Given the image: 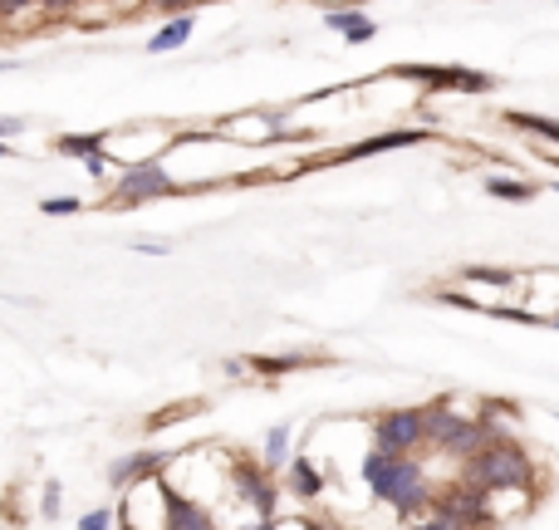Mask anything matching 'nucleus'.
I'll return each instance as SVG.
<instances>
[{
  "label": "nucleus",
  "mask_w": 559,
  "mask_h": 530,
  "mask_svg": "<svg viewBox=\"0 0 559 530\" xmlns=\"http://www.w3.org/2000/svg\"><path fill=\"white\" fill-rule=\"evenodd\" d=\"M461 481L481 491H530L539 486V467L520 442H490L471 461H461Z\"/></svg>",
  "instance_id": "obj_1"
},
{
  "label": "nucleus",
  "mask_w": 559,
  "mask_h": 530,
  "mask_svg": "<svg viewBox=\"0 0 559 530\" xmlns=\"http://www.w3.org/2000/svg\"><path fill=\"white\" fill-rule=\"evenodd\" d=\"M177 192H186V186L177 182V177L167 172L157 157H147V162L118 167V182H113V192H108V202L137 206V202H157V196H177Z\"/></svg>",
  "instance_id": "obj_2"
},
{
  "label": "nucleus",
  "mask_w": 559,
  "mask_h": 530,
  "mask_svg": "<svg viewBox=\"0 0 559 530\" xmlns=\"http://www.w3.org/2000/svg\"><path fill=\"white\" fill-rule=\"evenodd\" d=\"M231 491H235V501H241V506H251V516H260V520H275L280 496H284L280 481H275L260 461L241 457V451L231 457Z\"/></svg>",
  "instance_id": "obj_3"
},
{
  "label": "nucleus",
  "mask_w": 559,
  "mask_h": 530,
  "mask_svg": "<svg viewBox=\"0 0 559 530\" xmlns=\"http://www.w3.org/2000/svg\"><path fill=\"white\" fill-rule=\"evenodd\" d=\"M392 74L422 84L432 94H490L496 79L481 74V69H461V64H392Z\"/></svg>",
  "instance_id": "obj_4"
},
{
  "label": "nucleus",
  "mask_w": 559,
  "mask_h": 530,
  "mask_svg": "<svg viewBox=\"0 0 559 530\" xmlns=\"http://www.w3.org/2000/svg\"><path fill=\"white\" fill-rule=\"evenodd\" d=\"M373 451L388 457H417L422 451V408H388L373 418Z\"/></svg>",
  "instance_id": "obj_5"
},
{
  "label": "nucleus",
  "mask_w": 559,
  "mask_h": 530,
  "mask_svg": "<svg viewBox=\"0 0 559 530\" xmlns=\"http://www.w3.org/2000/svg\"><path fill=\"white\" fill-rule=\"evenodd\" d=\"M388 506L398 510V520H422L432 510V481H427V467H422L417 457H402Z\"/></svg>",
  "instance_id": "obj_6"
},
{
  "label": "nucleus",
  "mask_w": 559,
  "mask_h": 530,
  "mask_svg": "<svg viewBox=\"0 0 559 530\" xmlns=\"http://www.w3.org/2000/svg\"><path fill=\"white\" fill-rule=\"evenodd\" d=\"M182 451H157V447H137V451H123V457L108 461V486L113 491H127V486H143V481H157Z\"/></svg>",
  "instance_id": "obj_7"
},
{
  "label": "nucleus",
  "mask_w": 559,
  "mask_h": 530,
  "mask_svg": "<svg viewBox=\"0 0 559 530\" xmlns=\"http://www.w3.org/2000/svg\"><path fill=\"white\" fill-rule=\"evenodd\" d=\"M162 501H167V526L162 530H216V516L206 501L177 491L172 481H162Z\"/></svg>",
  "instance_id": "obj_8"
},
{
  "label": "nucleus",
  "mask_w": 559,
  "mask_h": 530,
  "mask_svg": "<svg viewBox=\"0 0 559 530\" xmlns=\"http://www.w3.org/2000/svg\"><path fill=\"white\" fill-rule=\"evenodd\" d=\"M427 128H388V133H373V137H359L339 153V162H359V157H373V153H398V147H417L427 143Z\"/></svg>",
  "instance_id": "obj_9"
},
{
  "label": "nucleus",
  "mask_w": 559,
  "mask_h": 530,
  "mask_svg": "<svg viewBox=\"0 0 559 530\" xmlns=\"http://www.w3.org/2000/svg\"><path fill=\"white\" fill-rule=\"evenodd\" d=\"M398 467H402V457H388V451H373V447L363 451L359 477H363V486H368V496H373V501H382V506H388V496H392Z\"/></svg>",
  "instance_id": "obj_10"
},
{
  "label": "nucleus",
  "mask_w": 559,
  "mask_h": 530,
  "mask_svg": "<svg viewBox=\"0 0 559 530\" xmlns=\"http://www.w3.org/2000/svg\"><path fill=\"white\" fill-rule=\"evenodd\" d=\"M457 427H461V412L451 408V402H427V408H422V447L427 451L447 447Z\"/></svg>",
  "instance_id": "obj_11"
},
{
  "label": "nucleus",
  "mask_w": 559,
  "mask_h": 530,
  "mask_svg": "<svg viewBox=\"0 0 559 530\" xmlns=\"http://www.w3.org/2000/svg\"><path fill=\"white\" fill-rule=\"evenodd\" d=\"M284 481H290L284 491H294L300 501H319L324 496V471L314 467V457H304V451H294V457L284 461Z\"/></svg>",
  "instance_id": "obj_12"
},
{
  "label": "nucleus",
  "mask_w": 559,
  "mask_h": 530,
  "mask_svg": "<svg viewBox=\"0 0 559 530\" xmlns=\"http://www.w3.org/2000/svg\"><path fill=\"white\" fill-rule=\"evenodd\" d=\"M324 25L339 29L349 45H368V39L378 35V25H373L363 10H353V5H329V10H324Z\"/></svg>",
  "instance_id": "obj_13"
},
{
  "label": "nucleus",
  "mask_w": 559,
  "mask_h": 530,
  "mask_svg": "<svg viewBox=\"0 0 559 530\" xmlns=\"http://www.w3.org/2000/svg\"><path fill=\"white\" fill-rule=\"evenodd\" d=\"M486 447H490V432L481 427L476 418H461V427L451 432V442L441 451H447V457H457V461H471L476 451H486Z\"/></svg>",
  "instance_id": "obj_14"
},
{
  "label": "nucleus",
  "mask_w": 559,
  "mask_h": 530,
  "mask_svg": "<svg viewBox=\"0 0 559 530\" xmlns=\"http://www.w3.org/2000/svg\"><path fill=\"white\" fill-rule=\"evenodd\" d=\"M304 363H314V353H251L245 369L260 373V378H284V373L304 369Z\"/></svg>",
  "instance_id": "obj_15"
},
{
  "label": "nucleus",
  "mask_w": 559,
  "mask_h": 530,
  "mask_svg": "<svg viewBox=\"0 0 559 530\" xmlns=\"http://www.w3.org/2000/svg\"><path fill=\"white\" fill-rule=\"evenodd\" d=\"M290 442H294V427L290 422H275L270 432H265V447H260V467L270 471H284V461H290Z\"/></svg>",
  "instance_id": "obj_16"
},
{
  "label": "nucleus",
  "mask_w": 559,
  "mask_h": 530,
  "mask_svg": "<svg viewBox=\"0 0 559 530\" xmlns=\"http://www.w3.org/2000/svg\"><path fill=\"white\" fill-rule=\"evenodd\" d=\"M108 137L113 133H64V137H54V153L59 157H94V153H108Z\"/></svg>",
  "instance_id": "obj_17"
},
{
  "label": "nucleus",
  "mask_w": 559,
  "mask_h": 530,
  "mask_svg": "<svg viewBox=\"0 0 559 530\" xmlns=\"http://www.w3.org/2000/svg\"><path fill=\"white\" fill-rule=\"evenodd\" d=\"M192 29H196V20H192V15H172L162 29H157L153 39H147V49H153V55H167V49H182L186 39H192Z\"/></svg>",
  "instance_id": "obj_18"
},
{
  "label": "nucleus",
  "mask_w": 559,
  "mask_h": 530,
  "mask_svg": "<svg viewBox=\"0 0 559 530\" xmlns=\"http://www.w3.org/2000/svg\"><path fill=\"white\" fill-rule=\"evenodd\" d=\"M196 412H206V402H202V398H182V402H167L162 412H153V418H147L143 427H147V432H162V427H172V422L196 418Z\"/></svg>",
  "instance_id": "obj_19"
},
{
  "label": "nucleus",
  "mask_w": 559,
  "mask_h": 530,
  "mask_svg": "<svg viewBox=\"0 0 559 530\" xmlns=\"http://www.w3.org/2000/svg\"><path fill=\"white\" fill-rule=\"evenodd\" d=\"M506 123L520 128L525 137H559V123H555V118H545V113H520V108H510Z\"/></svg>",
  "instance_id": "obj_20"
},
{
  "label": "nucleus",
  "mask_w": 559,
  "mask_h": 530,
  "mask_svg": "<svg viewBox=\"0 0 559 530\" xmlns=\"http://www.w3.org/2000/svg\"><path fill=\"white\" fill-rule=\"evenodd\" d=\"M486 192L500 196V202H530L535 196V182H510V177H486Z\"/></svg>",
  "instance_id": "obj_21"
},
{
  "label": "nucleus",
  "mask_w": 559,
  "mask_h": 530,
  "mask_svg": "<svg viewBox=\"0 0 559 530\" xmlns=\"http://www.w3.org/2000/svg\"><path fill=\"white\" fill-rule=\"evenodd\" d=\"M59 510H64V491H59V481H45V486H39V516L59 520Z\"/></svg>",
  "instance_id": "obj_22"
},
{
  "label": "nucleus",
  "mask_w": 559,
  "mask_h": 530,
  "mask_svg": "<svg viewBox=\"0 0 559 530\" xmlns=\"http://www.w3.org/2000/svg\"><path fill=\"white\" fill-rule=\"evenodd\" d=\"M39 212L45 216H74V212H84V202H78V196H45Z\"/></svg>",
  "instance_id": "obj_23"
},
{
  "label": "nucleus",
  "mask_w": 559,
  "mask_h": 530,
  "mask_svg": "<svg viewBox=\"0 0 559 530\" xmlns=\"http://www.w3.org/2000/svg\"><path fill=\"white\" fill-rule=\"evenodd\" d=\"M84 172L94 177V182H104V177H113L118 172V162L108 153H94V157H84Z\"/></svg>",
  "instance_id": "obj_24"
},
{
  "label": "nucleus",
  "mask_w": 559,
  "mask_h": 530,
  "mask_svg": "<svg viewBox=\"0 0 559 530\" xmlns=\"http://www.w3.org/2000/svg\"><path fill=\"white\" fill-rule=\"evenodd\" d=\"M78 530H113V510H108V506L84 510V516H78Z\"/></svg>",
  "instance_id": "obj_25"
},
{
  "label": "nucleus",
  "mask_w": 559,
  "mask_h": 530,
  "mask_svg": "<svg viewBox=\"0 0 559 530\" xmlns=\"http://www.w3.org/2000/svg\"><path fill=\"white\" fill-rule=\"evenodd\" d=\"M530 153L545 157V162L559 167V137H530Z\"/></svg>",
  "instance_id": "obj_26"
},
{
  "label": "nucleus",
  "mask_w": 559,
  "mask_h": 530,
  "mask_svg": "<svg viewBox=\"0 0 559 530\" xmlns=\"http://www.w3.org/2000/svg\"><path fill=\"white\" fill-rule=\"evenodd\" d=\"M147 5L167 10V15H192V5H202V0H147Z\"/></svg>",
  "instance_id": "obj_27"
},
{
  "label": "nucleus",
  "mask_w": 559,
  "mask_h": 530,
  "mask_svg": "<svg viewBox=\"0 0 559 530\" xmlns=\"http://www.w3.org/2000/svg\"><path fill=\"white\" fill-rule=\"evenodd\" d=\"M15 133H25V118H0V143H10V137H15Z\"/></svg>",
  "instance_id": "obj_28"
},
{
  "label": "nucleus",
  "mask_w": 559,
  "mask_h": 530,
  "mask_svg": "<svg viewBox=\"0 0 559 530\" xmlns=\"http://www.w3.org/2000/svg\"><path fill=\"white\" fill-rule=\"evenodd\" d=\"M29 5H35V0H0V20H15V15H25Z\"/></svg>",
  "instance_id": "obj_29"
},
{
  "label": "nucleus",
  "mask_w": 559,
  "mask_h": 530,
  "mask_svg": "<svg viewBox=\"0 0 559 530\" xmlns=\"http://www.w3.org/2000/svg\"><path fill=\"white\" fill-rule=\"evenodd\" d=\"M408 530H457L451 520H441V516H422V520H412Z\"/></svg>",
  "instance_id": "obj_30"
},
{
  "label": "nucleus",
  "mask_w": 559,
  "mask_h": 530,
  "mask_svg": "<svg viewBox=\"0 0 559 530\" xmlns=\"http://www.w3.org/2000/svg\"><path fill=\"white\" fill-rule=\"evenodd\" d=\"M133 251H143V255H167V251H172V245H167V241H137Z\"/></svg>",
  "instance_id": "obj_31"
},
{
  "label": "nucleus",
  "mask_w": 559,
  "mask_h": 530,
  "mask_svg": "<svg viewBox=\"0 0 559 530\" xmlns=\"http://www.w3.org/2000/svg\"><path fill=\"white\" fill-rule=\"evenodd\" d=\"M235 530H275V520H260V516H251V520H241Z\"/></svg>",
  "instance_id": "obj_32"
},
{
  "label": "nucleus",
  "mask_w": 559,
  "mask_h": 530,
  "mask_svg": "<svg viewBox=\"0 0 559 530\" xmlns=\"http://www.w3.org/2000/svg\"><path fill=\"white\" fill-rule=\"evenodd\" d=\"M35 5H45V10H74L78 0H35Z\"/></svg>",
  "instance_id": "obj_33"
},
{
  "label": "nucleus",
  "mask_w": 559,
  "mask_h": 530,
  "mask_svg": "<svg viewBox=\"0 0 559 530\" xmlns=\"http://www.w3.org/2000/svg\"><path fill=\"white\" fill-rule=\"evenodd\" d=\"M20 69V59H0V74H15Z\"/></svg>",
  "instance_id": "obj_34"
},
{
  "label": "nucleus",
  "mask_w": 559,
  "mask_h": 530,
  "mask_svg": "<svg viewBox=\"0 0 559 530\" xmlns=\"http://www.w3.org/2000/svg\"><path fill=\"white\" fill-rule=\"evenodd\" d=\"M0 157H15V147H10V143H0Z\"/></svg>",
  "instance_id": "obj_35"
},
{
  "label": "nucleus",
  "mask_w": 559,
  "mask_h": 530,
  "mask_svg": "<svg viewBox=\"0 0 559 530\" xmlns=\"http://www.w3.org/2000/svg\"><path fill=\"white\" fill-rule=\"evenodd\" d=\"M549 324H555V329H559V314H549Z\"/></svg>",
  "instance_id": "obj_36"
},
{
  "label": "nucleus",
  "mask_w": 559,
  "mask_h": 530,
  "mask_svg": "<svg viewBox=\"0 0 559 530\" xmlns=\"http://www.w3.org/2000/svg\"><path fill=\"white\" fill-rule=\"evenodd\" d=\"M549 192H555V196H559V182H555V186H549Z\"/></svg>",
  "instance_id": "obj_37"
}]
</instances>
